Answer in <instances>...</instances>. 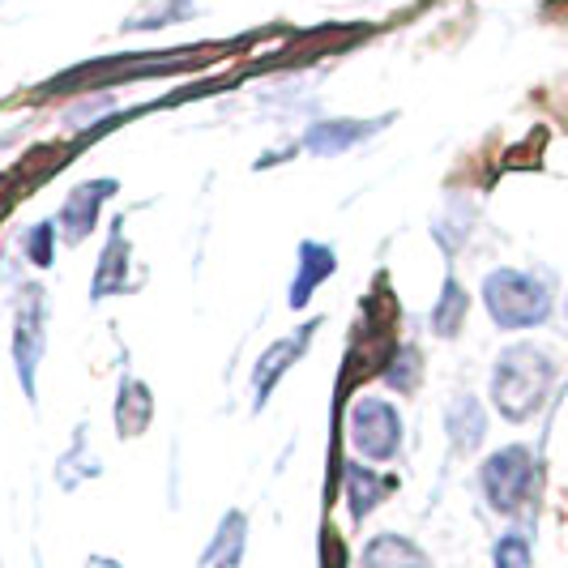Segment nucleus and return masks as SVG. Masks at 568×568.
Segmentation results:
<instances>
[{
  "label": "nucleus",
  "mask_w": 568,
  "mask_h": 568,
  "mask_svg": "<svg viewBox=\"0 0 568 568\" xmlns=\"http://www.w3.org/2000/svg\"><path fill=\"white\" fill-rule=\"evenodd\" d=\"M389 491H394V479L376 475L368 466H346V505H351L355 517H368Z\"/></svg>",
  "instance_id": "nucleus-13"
},
{
  "label": "nucleus",
  "mask_w": 568,
  "mask_h": 568,
  "mask_svg": "<svg viewBox=\"0 0 568 568\" xmlns=\"http://www.w3.org/2000/svg\"><path fill=\"white\" fill-rule=\"evenodd\" d=\"M85 568H120V565H115V560H90Z\"/></svg>",
  "instance_id": "nucleus-18"
},
{
  "label": "nucleus",
  "mask_w": 568,
  "mask_h": 568,
  "mask_svg": "<svg viewBox=\"0 0 568 568\" xmlns=\"http://www.w3.org/2000/svg\"><path fill=\"white\" fill-rule=\"evenodd\" d=\"M334 270H338L334 248H329V244H316V240H304V244H300V274H295V283H291V308H304L316 295V286L325 283Z\"/></svg>",
  "instance_id": "nucleus-9"
},
{
  "label": "nucleus",
  "mask_w": 568,
  "mask_h": 568,
  "mask_svg": "<svg viewBox=\"0 0 568 568\" xmlns=\"http://www.w3.org/2000/svg\"><path fill=\"white\" fill-rule=\"evenodd\" d=\"M535 475H539L535 454H530L526 445H509V449H496V454L479 466V487H484V496L491 509L513 517V513L530 500Z\"/></svg>",
  "instance_id": "nucleus-3"
},
{
  "label": "nucleus",
  "mask_w": 568,
  "mask_h": 568,
  "mask_svg": "<svg viewBox=\"0 0 568 568\" xmlns=\"http://www.w3.org/2000/svg\"><path fill=\"white\" fill-rule=\"evenodd\" d=\"M316 329H321V321H313L308 329H295V334H286L283 342H274L265 355H261V364H256V376H253V394H256V406H265V394L283 381V372L308 351V338H313Z\"/></svg>",
  "instance_id": "nucleus-8"
},
{
  "label": "nucleus",
  "mask_w": 568,
  "mask_h": 568,
  "mask_svg": "<svg viewBox=\"0 0 568 568\" xmlns=\"http://www.w3.org/2000/svg\"><path fill=\"white\" fill-rule=\"evenodd\" d=\"M484 304L500 329H535L551 316V291L521 270H491L484 278Z\"/></svg>",
  "instance_id": "nucleus-2"
},
{
  "label": "nucleus",
  "mask_w": 568,
  "mask_h": 568,
  "mask_svg": "<svg viewBox=\"0 0 568 568\" xmlns=\"http://www.w3.org/2000/svg\"><path fill=\"white\" fill-rule=\"evenodd\" d=\"M551 376H556V364L535 342L509 346L496 359V372H491V402H496V410L509 424H526L530 415H539L542 398L551 389Z\"/></svg>",
  "instance_id": "nucleus-1"
},
{
  "label": "nucleus",
  "mask_w": 568,
  "mask_h": 568,
  "mask_svg": "<svg viewBox=\"0 0 568 568\" xmlns=\"http://www.w3.org/2000/svg\"><path fill=\"white\" fill-rule=\"evenodd\" d=\"M115 193V180H85V184H78L69 197H64V205H60V240H69V244H82L85 235L94 231V223H99V210H103V201Z\"/></svg>",
  "instance_id": "nucleus-5"
},
{
  "label": "nucleus",
  "mask_w": 568,
  "mask_h": 568,
  "mask_svg": "<svg viewBox=\"0 0 568 568\" xmlns=\"http://www.w3.org/2000/svg\"><path fill=\"white\" fill-rule=\"evenodd\" d=\"M381 124H389V115L385 120H321L304 133V150L321 154V159H334V154H346L351 145L368 142Z\"/></svg>",
  "instance_id": "nucleus-7"
},
{
  "label": "nucleus",
  "mask_w": 568,
  "mask_h": 568,
  "mask_svg": "<svg viewBox=\"0 0 568 568\" xmlns=\"http://www.w3.org/2000/svg\"><path fill=\"white\" fill-rule=\"evenodd\" d=\"M13 359H18V381L27 389V398H34V368L43 355V295L30 291L18 308V329H13Z\"/></svg>",
  "instance_id": "nucleus-6"
},
{
  "label": "nucleus",
  "mask_w": 568,
  "mask_h": 568,
  "mask_svg": "<svg viewBox=\"0 0 568 568\" xmlns=\"http://www.w3.org/2000/svg\"><path fill=\"white\" fill-rule=\"evenodd\" d=\"M351 445L368 462H389L402 449V415L394 402L364 398L351 410Z\"/></svg>",
  "instance_id": "nucleus-4"
},
{
  "label": "nucleus",
  "mask_w": 568,
  "mask_h": 568,
  "mask_svg": "<svg viewBox=\"0 0 568 568\" xmlns=\"http://www.w3.org/2000/svg\"><path fill=\"white\" fill-rule=\"evenodd\" d=\"M466 308H470V295L462 291V283H457V278H445L440 304H436V313H432L436 334H440V338H454L457 329H462V321H466Z\"/></svg>",
  "instance_id": "nucleus-15"
},
{
  "label": "nucleus",
  "mask_w": 568,
  "mask_h": 568,
  "mask_svg": "<svg viewBox=\"0 0 568 568\" xmlns=\"http://www.w3.org/2000/svg\"><path fill=\"white\" fill-rule=\"evenodd\" d=\"M496 568H530V542L521 535H505L496 542Z\"/></svg>",
  "instance_id": "nucleus-17"
},
{
  "label": "nucleus",
  "mask_w": 568,
  "mask_h": 568,
  "mask_svg": "<svg viewBox=\"0 0 568 568\" xmlns=\"http://www.w3.org/2000/svg\"><path fill=\"white\" fill-rule=\"evenodd\" d=\"M364 568H432V560L419 542L402 539V535H376L364 547Z\"/></svg>",
  "instance_id": "nucleus-10"
},
{
  "label": "nucleus",
  "mask_w": 568,
  "mask_h": 568,
  "mask_svg": "<svg viewBox=\"0 0 568 568\" xmlns=\"http://www.w3.org/2000/svg\"><path fill=\"white\" fill-rule=\"evenodd\" d=\"M445 427H449L457 449H475L487 436V415L484 406H479V398L475 394H457L454 406L445 410Z\"/></svg>",
  "instance_id": "nucleus-11"
},
{
  "label": "nucleus",
  "mask_w": 568,
  "mask_h": 568,
  "mask_svg": "<svg viewBox=\"0 0 568 568\" xmlns=\"http://www.w3.org/2000/svg\"><path fill=\"white\" fill-rule=\"evenodd\" d=\"M240 560H244V517H240V513H227L223 526H219V535L205 547V556H201L197 568H240Z\"/></svg>",
  "instance_id": "nucleus-14"
},
{
  "label": "nucleus",
  "mask_w": 568,
  "mask_h": 568,
  "mask_svg": "<svg viewBox=\"0 0 568 568\" xmlns=\"http://www.w3.org/2000/svg\"><path fill=\"white\" fill-rule=\"evenodd\" d=\"M124 261H129V244H124V231H120V223H115L112 240H108V248H103V256H99L94 283H90V295H94V300H103V295H115V291H124V286H129Z\"/></svg>",
  "instance_id": "nucleus-12"
},
{
  "label": "nucleus",
  "mask_w": 568,
  "mask_h": 568,
  "mask_svg": "<svg viewBox=\"0 0 568 568\" xmlns=\"http://www.w3.org/2000/svg\"><path fill=\"white\" fill-rule=\"evenodd\" d=\"M57 227L52 223H39V227L27 231V256L39 265V270H48L52 265V253H57Z\"/></svg>",
  "instance_id": "nucleus-16"
}]
</instances>
